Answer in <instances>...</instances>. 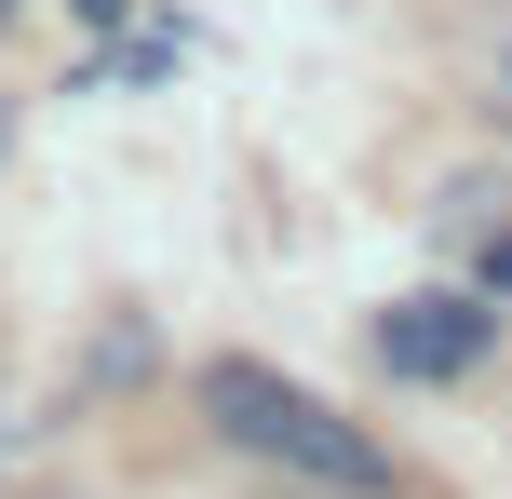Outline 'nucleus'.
Instances as JSON below:
<instances>
[{
	"instance_id": "1",
	"label": "nucleus",
	"mask_w": 512,
	"mask_h": 499,
	"mask_svg": "<svg viewBox=\"0 0 512 499\" xmlns=\"http://www.w3.org/2000/svg\"><path fill=\"white\" fill-rule=\"evenodd\" d=\"M203 419L230 432L243 459H270V473H297V486H337V499H391V459H378V432L364 419H337L324 392H297L283 365H203Z\"/></svg>"
},
{
	"instance_id": "2",
	"label": "nucleus",
	"mask_w": 512,
	"mask_h": 499,
	"mask_svg": "<svg viewBox=\"0 0 512 499\" xmlns=\"http://www.w3.org/2000/svg\"><path fill=\"white\" fill-rule=\"evenodd\" d=\"M486 338H499L486 297H391V311H378V365L391 378H472Z\"/></svg>"
},
{
	"instance_id": "3",
	"label": "nucleus",
	"mask_w": 512,
	"mask_h": 499,
	"mask_svg": "<svg viewBox=\"0 0 512 499\" xmlns=\"http://www.w3.org/2000/svg\"><path fill=\"white\" fill-rule=\"evenodd\" d=\"M486 297H512V243H486Z\"/></svg>"
},
{
	"instance_id": "4",
	"label": "nucleus",
	"mask_w": 512,
	"mask_h": 499,
	"mask_svg": "<svg viewBox=\"0 0 512 499\" xmlns=\"http://www.w3.org/2000/svg\"><path fill=\"white\" fill-rule=\"evenodd\" d=\"M499 108H512V41H499Z\"/></svg>"
},
{
	"instance_id": "5",
	"label": "nucleus",
	"mask_w": 512,
	"mask_h": 499,
	"mask_svg": "<svg viewBox=\"0 0 512 499\" xmlns=\"http://www.w3.org/2000/svg\"><path fill=\"white\" fill-rule=\"evenodd\" d=\"M0 162H14V108H0Z\"/></svg>"
},
{
	"instance_id": "6",
	"label": "nucleus",
	"mask_w": 512,
	"mask_h": 499,
	"mask_svg": "<svg viewBox=\"0 0 512 499\" xmlns=\"http://www.w3.org/2000/svg\"><path fill=\"white\" fill-rule=\"evenodd\" d=\"M81 14H95V27H108V14H122V0H81Z\"/></svg>"
},
{
	"instance_id": "7",
	"label": "nucleus",
	"mask_w": 512,
	"mask_h": 499,
	"mask_svg": "<svg viewBox=\"0 0 512 499\" xmlns=\"http://www.w3.org/2000/svg\"><path fill=\"white\" fill-rule=\"evenodd\" d=\"M0 14H14V0H0Z\"/></svg>"
}]
</instances>
